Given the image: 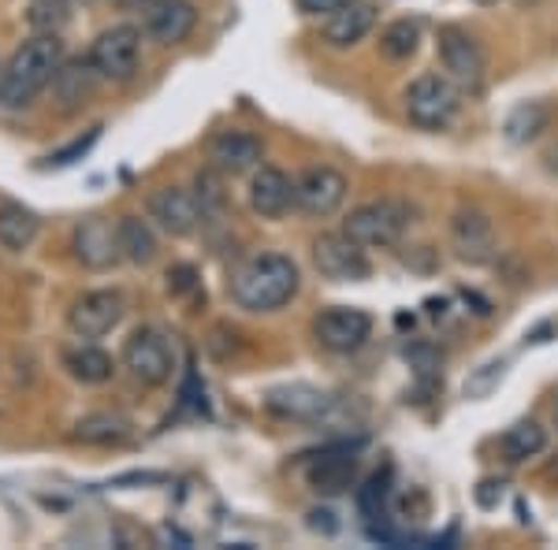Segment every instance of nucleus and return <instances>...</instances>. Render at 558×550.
<instances>
[{
	"label": "nucleus",
	"instance_id": "obj_1",
	"mask_svg": "<svg viewBox=\"0 0 558 550\" xmlns=\"http://www.w3.org/2000/svg\"><path fill=\"white\" fill-rule=\"evenodd\" d=\"M302 272L287 254H254L231 272L228 294L246 313H276L299 294Z\"/></svg>",
	"mask_w": 558,
	"mask_h": 550
},
{
	"label": "nucleus",
	"instance_id": "obj_2",
	"mask_svg": "<svg viewBox=\"0 0 558 550\" xmlns=\"http://www.w3.org/2000/svg\"><path fill=\"white\" fill-rule=\"evenodd\" d=\"M60 60H64V45L57 34H34L12 52L4 64V86H0V105L4 108H26L41 89L52 86Z\"/></svg>",
	"mask_w": 558,
	"mask_h": 550
},
{
	"label": "nucleus",
	"instance_id": "obj_3",
	"mask_svg": "<svg viewBox=\"0 0 558 550\" xmlns=\"http://www.w3.org/2000/svg\"><path fill=\"white\" fill-rule=\"evenodd\" d=\"M462 89H458L444 71H425L413 83L402 89V112L417 131H447L458 120V108H462Z\"/></svg>",
	"mask_w": 558,
	"mask_h": 550
},
{
	"label": "nucleus",
	"instance_id": "obj_4",
	"mask_svg": "<svg viewBox=\"0 0 558 550\" xmlns=\"http://www.w3.org/2000/svg\"><path fill=\"white\" fill-rule=\"evenodd\" d=\"M413 209L399 197H380V201H365L357 209H350L343 220V231L354 242H362L365 249H391L402 242V234L410 231Z\"/></svg>",
	"mask_w": 558,
	"mask_h": 550
},
{
	"label": "nucleus",
	"instance_id": "obj_5",
	"mask_svg": "<svg viewBox=\"0 0 558 550\" xmlns=\"http://www.w3.org/2000/svg\"><path fill=\"white\" fill-rule=\"evenodd\" d=\"M436 52H439V68L462 94H481L484 78H488V52L484 45L473 38L465 26H439L436 34Z\"/></svg>",
	"mask_w": 558,
	"mask_h": 550
},
{
	"label": "nucleus",
	"instance_id": "obj_6",
	"mask_svg": "<svg viewBox=\"0 0 558 550\" xmlns=\"http://www.w3.org/2000/svg\"><path fill=\"white\" fill-rule=\"evenodd\" d=\"M86 60L94 64L101 83H131L134 71L142 68V26L134 23L108 26L89 45Z\"/></svg>",
	"mask_w": 558,
	"mask_h": 550
},
{
	"label": "nucleus",
	"instance_id": "obj_7",
	"mask_svg": "<svg viewBox=\"0 0 558 550\" xmlns=\"http://www.w3.org/2000/svg\"><path fill=\"white\" fill-rule=\"evenodd\" d=\"M175 342L157 328H138L123 342V368L142 387H165L175 376Z\"/></svg>",
	"mask_w": 558,
	"mask_h": 550
},
{
	"label": "nucleus",
	"instance_id": "obj_8",
	"mask_svg": "<svg viewBox=\"0 0 558 550\" xmlns=\"http://www.w3.org/2000/svg\"><path fill=\"white\" fill-rule=\"evenodd\" d=\"M313 265L331 283H365L373 276V260H368L365 246L350 239L343 228L313 239Z\"/></svg>",
	"mask_w": 558,
	"mask_h": 550
},
{
	"label": "nucleus",
	"instance_id": "obj_9",
	"mask_svg": "<svg viewBox=\"0 0 558 550\" xmlns=\"http://www.w3.org/2000/svg\"><path fill=\"white\" fill-rule=\"evenodd\" d=\"M347 175L331 164H313L294 179V209L313 216V220H328L343 209L347 201Z\"/></svg>",
	"mask_w": 558,
	"mask_h": 550
},
{
	"label": "nucleus",
	"instance_id": "obj_10",
	"mask_svg": "<svg viewBox=\"0 0 558 550\" xmlns=\"http://www.w3.org/2000/svg\"><path fill=\"white\" fill-rule=\"evenodd\" d=\"M313 339L328 354H357L373 339V317L354 305H331L313 317Z\"/></svg>",
	"mask_w": 558,
	"mask_h": 550
},
{
	"label": "nucleus",
	"instance_id": "obj_11",
	"mask_svg": "<svg viewBox=\"0 0 558 550\" xmlns=\"http://www.w3.org/2000/svg\"><path fill=\"white\" fill-rule=\"evenodd\" d=\"M123 317H128V297L120 291H89L68 309V328L78 339H101L120 328Z\"/></svg>",
	"mask_w": 558,
	"mask_h": 550
},
{
	"label": "nucleus",
	"instance_id": "obj_12",
	"mask_svg": "<svg viewBox=\"0 0 558 550\" xmlns=\"http://www.w3.org/2000/svg\"><path fill=\"white\" fill-rule=\"evenodd\" d=\"M451 249L465 265H492L499 254V234L488 212L481 209H458L451 216Z\"/></svg>",
	"mask_w": 558,
	"mask_h": 550
},
{
	"label": "nucleus",
	"instance_id": "obj_13",
	"mask_svg": "<svg viewBox=\"0 0 558 550\" xmlns=\"http://www.w3.org/2000/svg\"><path fill=\"white\" fill-rule=\"evenodd\" d=\"M265 410L279 420L320 424L324 417H331L336 399L313 383H283V387H272V391L265 394Z\"/></svg>",
	"mask_w": 558,
	"mask_h": 550
},
{
	"label": "nucleus",
	"instance_id": "obj_14",
	"mask_svg": "<svg viewBox=\"0 0 558 550\" xmlns=\"http://www.w3.org/2000/svg\"><path fill=\"white\" fill-rule=\"evenodd\" d=\"M149 220L165 234L186 239V234H194L197 220H202L197 194L183 191V186H160V191L149 194Z\"/></svg>",
	"mask_w": 558,
	"mask_h": 550
},
{
	"label": "nucleus",
	"instance_id": "obj_15",
	"mask_svg": "<svg viewBox=\"0 0 558 550\" xmlns=\"http://www.w3.org/2000/svg\"><path fill=\"white\" fill-rule=\"evenodd\" d=\"M194 26H197V8L191 4V0H157V4L146 8L142 34H146L149 41L172 49V45H183L186 38H191Z\"/></svg>",
	"mask_w": 558,
	"mask_h": 550
},
{
	"label": "nucleus",
	"instance_id": "obj_16",
	"mask_svg": "<svg viewBox=\"0 0 558 550\" xmlns=\"http://www.w3.org/2000/svg\"><path fill=\"white\" fill-rule=\"evenodd\" d=\"M250 209L260 220H283L294 209V179L272 164L254 168V179H250Z\"/></svg>",
	"mask_w": 558,
	"mask_h": 550
},
{
	"label": "nucleus",
	"instance_id": "obj_17",
	"mask_svg": "<svg viewBox=\"0 0 558 550\" xmlns=\"http://www.w3.org/2000/svg\"><path fill=\"white\" fill-rule=\"evenodd\" d=\"M75 257L83 260L94 272H105V268L120 265L123 249H120V231L116 223L101 220V216H89L75 228Z\"/></svg>",
	"mask_w": 558,
	"mask_h": 550
},
{
	"label": "nucleus",
	"instance_id": "obj_18",
	"mask_svg": "<svg viewBox=\"0 0 558 550\" xmlns=\"http://www.w3.org/2000/svg\"><path fill=\"white\" fill-rule=\"evenodd\" d=\"M260 157H265V146L250 131H220L209 142V160L223 175H246V171L260 168Z\"/></svg>",
	"mask_w": 558,
	"mask_h": 550
},
{
	"label": "nucleus",
	"instance_id": "obj_19",
	"mask_svg": "<svg viewBox=\"0 0 558 550\" xmlns=\"http://www.w3.org/2000/svg\"><path fill=\"white\" fill-rule=\"evenodd\" d=\"M376 20H380V8L368 4V0H354V4L339 8L324 20V45L328 49H354L357 41H365L373 34Z\"/></svg>",
	"mask_w": 558,
	"mask_h": 550
},
{
	"label": "nucleus",
	"instance_id": "obj_20",
	"mask_svg": "<svg viewBox=\"0 0 558 550\" xmlns=\"http://www.w3.org/2000/svg\"><path fill=\"white\" fill-rule=\"evenodd\" d=\"M97 83H101V78H97V71L86 57L60 60L57 75H52V97H57V105L64 108V112H75V108H83L89 97H94Z\"/></svg>",
	"mask_w": 558,
	"mask_h": 550
},
{
	"label": "nucleus",
	"instance_id": "obj_21",
	"mask_svg": "<svg viewBox=\"0 0 558 550\" xmlns=\"http://www.w3.org/2000/svg\"><path fill=\"white\" fill-rule=\"evenodd\" d=\"M64 368L75 383L101 387V383L112 380L116 360H112V354H105L101 346H94V342H78V346L64 350Z\"/></svg>",
	"mask_w": 558,
	"mask_h": 550
},
{
	"label": "nucleus",
	"instance_id": "obj_22",
	"mask_svg": "<svg viewBox=\"0 0 558 550\" xmlns=\"http://www.w3.org/2000/svg\"><path fill=\"white\" fill-rule=\"evenodd\" d=\"M38 231H41V220L31 209H23V205H15V201L0 205V249L23 254V249L34 246Z\"/></svg>",
	"mask_w": 558,
	"mask_h": 550
},
{
	"label": "nucleus",
	"instance_id": "obj_23",
	"mask_svg": "<svg viewBox=\"0 0 558 550\" xmlns=\"http://www.w3.org/2000/svg\"><path fill=\"white\" fill-rule=\"evenodd\" d=\"M544 450H547V428L539 420H518L499 436V454L507 457L510 465L539 457Z\"/></svg>",
	"mask_w": 558,
	"mask_h": 550
},
{
	"label": "nucleus",
	"instance_id": "obj_24",
	"mask_svg": "<svg viewBox=\"0 0 558 550\" xmlns=\"http://www.w3.org/2000/svg\"><path fill=\"white\" fill-rule=\"evenodd\" d=\"M354 473H357L354 454H324L310 465L305 476H310V487L317 494H339L354 484Z\"/></svg>",
	"mask_w": 558,
	"mask_h": 550
},
{
	"label": "nucleus",
	"instance_id": "obj_25",
	"mask_svg": "<svg viewBox=\"0 0 558 550\" xmlns=\"http://www.w3.org/2000/svg\"><path fill=\"white\" fill-rule=\"evenodd\" d=\"M131 436V420L120 413H89L75 424V439L89 447H112Z\"/></svg>",
	"mask_w": 558,
	"mask_h": 550
},
{
	"label": "nucleus",
	"instance_id": "obj_26",
	"mask_svg": "<svg viewBox=\"0 0 558 550\" xmlns=\"http://www.w3.org/2000/svg\"><path fill=\"white\" fill-rule=\"evenodd\" d=\"M116 231H120V249H123V260L131 265H149L157 257V234L142 216H123L116 220Z\"/></svg>",
	"mask_w": 558,
	"mask_h": 550
},
{
	"label": "nucleus",
	"instance_id": "obj_27",
	"mask_svg": "<svg viewBox=\"0 0 558 550\" xmlns=\"http://www.w3.org/2000/svg\"><path fill=\"white\" fill-rule=\"evenodd\" d=\"M380 57L395 60V64H402V60L417 57L421 49V23L417 20H395L387 23L380 30Z\"/></svg>",
	"mask_w": 558,
	"mask_h": 550
},
{
	"label": "nucleus",
	"instance_id": "obj_28",
	"mask_svg": "<svg viewBox=\"0 0 558 550\" xmlns=\"http://www.w3.org/2000/svg\"><path fill=\"white\" fill-rule=\"evenodd\" d=\"M547 108L539 101H525L518 105L514 112L507 115V123H502V134H507V142H514V146H529V142H536L539 134L547 131Z\"/></svg>",
	"mask_w": 558,
	"mask_h": 550
},
{
	"label": "nucleus",
	"instance_id": "obj_29",
	"mask_svg": "<svg viewBox=\"0 0 558 550\" xmlns=\"http://www.w3.org/2000/svg\"><path fill=\"white\" fill-rule=\"evenodd\" d=\"M502 372H507V360H488V365H484L481 372L473 376V380H465V394H473V399H481V394H492L495 383L502 380Z\"/></svg>",
	"mask_w": 558,
	"mask_h": 550
},
{
	"label": "nucleus",
	"instance_id": "obj_30",
	"mask_svg": "<svg viewBox=\"0 0 558 550\" xmlns=\"http://www.w3.org/2000/svg\"><path fill=\"white\" fill-rule=\"evenodd\" d=\"M101 138V127H94L86 134V138H75L68 149H60V152H52L49 157V164H57V168H68V164H75V160H83L89 149H94V142Z\"/></svg>",
	"mask_w": 558,
	"mask_h": 550
},
{
	"label": "nucleus",
	"instance_id": "obj_31",
	"mask_svg": "<svg viewBox=\"0 0 558 550\" xmlns=\"http://www.w3.org/2000/svg\"><path fill=\"white\" fill-rule=\"evenodd\" d=\"M347 4H354V0H299L302 15H317V20H328L331 12H339Z\"/></svg>",
	"mask_w": 558,
	"mask_h": 550
},
{
	"label": "nucleus",
	"instance_id": "obj_32",
	"mask_svg": "<svg viewBox=\"0 0 558 550\" xmlns=\"http://www.w3.org/2000/svg\"><path fill=\"white\" fill-rule=\"evenodd\" d=\"M544 160H547V168H551L555 175H558V146H551V149H547V157H544Z\"/></svg>",
	"mask_w": 558,
	"mask_h": 550
},
{
	"label": "nucleus",
	"instance_id": "obj_33",
	"mask_svg": "<svg viewBox=\"0 0 558 550\" xmlns=\"http://www.w3.org/2000/svg\"><path fill=\"white\" fill-rule=\"evenodd\" d=\"M131 4H138V8H149V4H157V0H131Z\"/></svg>",
	"mask_w": 558,
	"mask_h": 550
},
{
	"label": "nucleus",
	"instance_id": "obj_34",
	"mask_svg": "<svg viewBox=\"0 0 558 550\" xmlns=\"http://www.w3.org/2000/svg\"><path fill=\"white\" fill-rule=\"evenodd\" d=\"M473 4H499V0H473Z\"/></svg>",
	"mask_w": 558,
	"mask_h": 550
},
{
	"label": "nucleus",
	"instance_id": "obj_35",
	"mask_svg": "<svg viewBox=\"0 0 558 550\" xmlns=\"http://www.w3.org/2000/svg\"><path fill=\"white\" fill-rule=\"evenodd\" d=\"M0 86H4V64H0Z\"/></svg>",
	"mask_w": 558,
	"mask_h": 550
},
{
	"label": "nucleus",
	"instance_id": "obj_36",
	"mask_svg": "<svg viewBox=\"0 0 558 550\" xmlns=\"http://www.w3.org/2000/svg\"><path fill=\"white\" fill-rule=\"evenodd\" d=\"M555 420H558V402H555Z\"/></svg>",
	"mask_w": 558,
	"mask_h": 550
}]
</instances>
